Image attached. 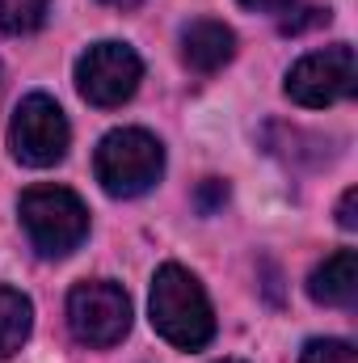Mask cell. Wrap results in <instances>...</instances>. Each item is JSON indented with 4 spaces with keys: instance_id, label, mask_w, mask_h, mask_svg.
<instances>
[{
    "instance_id": "9",
    "label": "cell",
    "mask_w": 358,
    "mask_h": 363,
    "mask_svg": "<svg viewBox=\"0 0 358 363\" xmlns=\"http://www.w3.org/2000/svg\"><path fill=\"white\" fill-rule=\"evenodd\" d=\"M308 296L325 308H350L358 300V254L354 250H337L333 258H325L312 279H308Z\"/></svg>"
},
{
    "instance_id": "7",
    "label": "cell",
    "mask_w": 358,
    "mask_h": 363,
    "mask_svg": "<svg viewBox=\"0 0 358 363\" xmlns=\"http://www.w3.org/2000/svg\"><path fill=\"white\" fill-rule=\"evenodd\" d=\"M144 81V60L127 43H93L76 60V89L97 110H114L131 101Z\"/></svg>"
},
{
    "instance_id": "2",
    "label": "cell",
    "mask_w": 358,
    "mask_h": 363,
    "mask_svg": "<svg viewBox=\"0 0 358 363\" xmlns=\"http://www.w3.org/2000/svg\"><path fill=\"white\" fill-rule=\"evenodd\" d=\"M93 174L110 199H139L165 174V144L144 127H118L101 135L93 152Z\"/></svg>"
},
{
    "instance_id": "10",
    "label": "cell",
    "mask_w": 358,
    "mask_h": 363,
    "mask_svg": "<svg viewBox=\"0 0 358 363\" xmlns=\"http://www.w3.org/2000/svg\"><path fill=\"white\" fill-rule=\"evenodd\" d=\"M30 330H34V304H30V296L0 283V363L13 359L30 342Z\"/></svg>"
},
{
    "instance_id": "16",
    "label": "cell",
    "mask_w": 358,
    "mask_h": 363,
    "mask_svg": "<svg viewBox=\"0 0 358 363\" xmlns=\"http://www.w3.org/2000/svg\"><path fill=\"white\" fill-rule=\"evenodd\" d=\"M0 97H4V68H0Z\"/></svg>"
},
{
    "instance_id": "1",
    "label": "cell",
    "mask_w": 358,
    "mask_h": 363,
    "mask_svg": "<svg viewBox=\"0 0 358 363\" xmlns=\"http://www.w3.org/2000/svg\"><path fill=\"white\" fill-rule=\"evenodd\" d=\"M152 325L156 334L178 347V351H202L211 338H215V313H211V300L202 291V283L194 274L178 267V262H165L161 271L152 274Z\"/></svg>"
},
{
    "instance_id": "13",
    "label": "cell",
    "mask_w": 358,
    "mask_h": 363,
    "mask_svg": "<svg viewBox=\"0 0 358 363\" xmlns=\"http://www.w3.org/2000/svg\"><path fill=\"white\" fill-rule=\"evenodd\" d=\"M354 203H358V190H354V186H350V190L342 194V203H337V224H342V228H358Z\"/></svg>"
},
{
    "instance_id": "8",
    "label": "cell",
    "mask_w": 358,
    "mask_h": 363,
    "mask_svg": "<svg viewBox=\"0 0 358 363\" xmlns=\"http://www.w3.org/2000/svg\"><path fill=\"white\" fill-rule=\"evenodd\" d=\"M232 55H236V34H232V26H224V21H215V17H198V21H190V26L181 30V60H185L190 72L211 77V72H219L224 64H232Z\"/></svg>"
},
{
    "instance_id": "5",
    "label": "cell",
    "mask_w": 358,
    "mask_h": 363,
    "mask_svg": "<svg viewBox=\"0 0 358 363\" xmlns=\"http://www.w3.org/2000/svg\"><path fill=\"white\" fill-rule=\"evenodd\" d=\"M68 144H72V127H68L59 101L47 93L21 97V106L13 110V123H8L13 157L30 169H51L68 157Z\"/></svg>"
},
{
    "instance_id": "15",
    "label": "cell",
    "mask_w": 358,
    "mask_h": 363,
    "mask_svg": "<svg viewBox=\"0 0 358 363\" xmlns=\"http://www.w3.org/2000/svg\"><path fill=\"white\" fill-rule=\"evenodd\" d=\"M101 4H110V9H139L144 0H101Z\"/></svg>"
},
{
    "instance_id": "3",
    "label": "cell",
    "mask_w": 358,
    "mask_h": 363,
    "mask_svg": "<svg viewBox=\"0 0 358 363\" xmlns=\"http://www.w3.org/2000/svg\"><path fill=\"white\" fill-rule=\"evenodd\" d=\"M17 216L42 258H68L89 237V207L68 186H30L17 203Z\"/></svg>"
},
{
    "instance_id": "6",
    "label": "cell",
    "mask_w": 358,
    "mask_h": 363,
    "mask_svg": "<svg viewBox=\"0 0 358 363\" xmlns=\"http://www.w3.org/2000/svg\"><path fill=\"white\" fill-rule=\"evenodd\" d=\"M282 89H287V97L295 106H308V110H325L333 101L354 97V89H358L354 47L337 43V47H325V51H308L304 60L291 64Z\"/></svg>"
},
{
    "instance_id": "11",
    "label": "cell",
    "mask_w": 358,
    "mask_h": 363,
    "mask_svg": "<svg viewBox=\"0 0 358 363\" xmlns=\"http://www.w3.org/2000/svg\"><path fill=\"white\" fill-rule=\"evenodd\" d=\"M51 0H0V34H34L42 30Z\"/></svg>"
},
{
    "instance_id": "12",
    "label": "cell",
    "mask_w": 358,
    "mask_h": 363,
    "mask_svg": "<svg viewBox=\"0 0 358 363\" xmlns=\"http://www.w3.org/2000/svg\"><path fill=\"white\" fill-rule=\"evenodd\" d=\"M299 363H358V351L346 338H312L304 342Z\"/></svg>"
},
{
    "instance_id": "17",
    "label": "cell",
    "mask_w": 358,
    "mask_h": 363,
    "mask_svg": "<svg viewBox=\"0 0 358 363\" xmlns=\"http://www.w3.org/2000/svg\"><path fill=\"white\" fill-rule=\"evenodd\" d=\"M219 363H241V359H219Z\"/></svg>"
},
{
    "instance_id": "14",
    "label": "cell",
    "mask_w": 358,
    "mask_h": 363,
    "mask_svg": "<svg viewBox=\"0 0 358 363\" xmlns=\"http://www.w3.org/2000/svg\"><path fill=\"white\" fill-rule=\"evenodd\" d=\"M236 4H245V9H253V13H287L295 0H236Z\"/></svg>"
},
{
    "instance_id": "4",
    "label": "cell",
    "mask_w": 358,
    "mask_h": 363,
    "mask_svg": "<svg viewBox=\"0 0 358 363\" xmlns=\"http://www.w3.org/2000/svg\"><path fill=\"white\" fill-rule=\"evenodd\" d=\"M68 330L81 347L110 351L131 334V296L110 279H85L68 291Z\"/></svg>"
}]
</instances>
